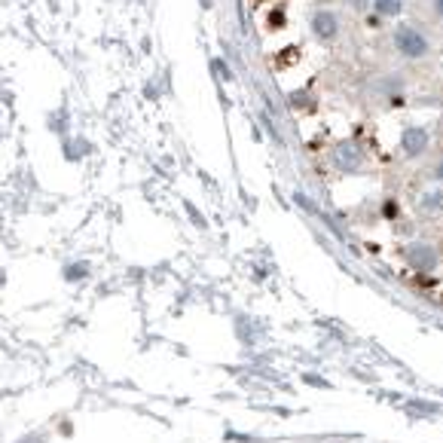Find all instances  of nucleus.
<instances>
[{"mask_svg": "<svg viewBox=\"0 0 443 443\" xmlns=\"http://www.w3.org/2000/svg\"><path fill=\"white\" fill-rule=\"evenodd\" d=\"M395 49L404 58H410V61H416V58H425L428 53H431V43H428V37L422 34L419 28H413V25H397L395 28Z\"/></svg>", "mask_w": 443, "mask_h": 443, "instance_id": "1", "label": "nucleus"}, {"mask_svg": "<svg viewBox=\"0 0 443 443\" xmlns=\"http://www.w3.org/2000/svg\"><path fill=\"white\" fill-rule=\"evenodd\" d=\"M309 28H312V37L321 40V43H333L339 37V16L333 9H315L312 16H309Z\"/></svg>", "mask_w": 443, "mask_h": 443, "instance_id": "2", "label": "nucleus"}, {"mask_svg": "<svg viewBox=\"0 0 443 443\" xmlns=\"http://www.w3.org/2000/svg\"><path fill=\"white\" fill-rule=\"evenodd\" d=\"M404 257H407V263L413 266L416 272H431V269H437V263H440L437 248H434V245H428V242H413V245H407V248H404Z\"/></svg>", "mask_w": 443, "mask_h": 443, "instance_id": "3", "label": "nucleus"}, {"mask_svg": "<svg viewBox=\"0 0 443 443\" xmlns=\"http://www.w3.org/2000/svg\"><path fill=\"white\" fill-rule=\"evenodd\" d=\"M431 147V135L425 126H407L400 132V150H404L407 159H416V156H425Z\"/></svg>", "mask_w": 443, "mask_h": 443, "instance_id": "4", "label": "nucleus"}, {"mask_svg": "<svg viewBox=\"0 0 443 443\" xmlns=\"http://www.w3.org/2000/svg\"><path fill=\"white\" fill-rule=\"evenodd\" d=\"M333 166L339 171H346V174H355L361 166H364V150L358 147V144H339V147L333 150Z\"/></svg>", "mask_w": 443, "mask_h": 443, "instance_id": "5", "label": "nucleus"}, {"mask_svg": "<svg viewBox=\"0 0 443 443\" xmlns=\"http://www.w3.org/2000/svg\"><path fill=\"white\" fill-rule=\"evenodd\" d=\"M419 211L422 214H440L443 211V190H425L419 196Z\"/></svg>", "mask_w": 443, "mask_h": 443, "instance_id": "6", "label": "nucleus"}, {"mask_svg": "<svg viewBox=\"0 0 443 443\" xmlns=\"http://www.w3.org/2000/svg\"><path fill=\"white\" fill-rule=\"evenodd\" d=\"M373 9L383 18H397L404 13V0H373Z\"/></svg>", "mask_w": 443, "mask_h": 443, "instance_id": "7", "label": "nucleus"}, {"mask_svg": "<svg viewBox=\"0 0 443 443\" xmlns=\"http://www.w3.org/2000/svg\"><path fill=\"white\" fill-rule=\"evenodd\" d=\"M89 275V263H70L65 266V278L68 282H80V278H86Z\"/></svg>", "mask_w": 443, "mask_h": 443, "instance_id": "8", "label": "nucleus"}, {"mask_svg": "<svg viewBox=\"0 0 443 443\" xmlns=\"http://www.w3.org/2000/svg\"><path fill=\"white\" fill-rule=\"evenodd\" d=\"M211 70L218 74V80H223V83H230V80H233V68L226 65L223 58H214V61H211Z\"/></svg>", "mask_w": 443, "mask_h": 443, "instance_id": "9", "label": "nucleus"}, {"mask_svg": "<svg viewBox=\"0 0 443 443\" xmlns=\"http://www.w3.org/2000/svg\"><path fill=\"white\" fill-rule=\"evenodd\" d=\"M348 6H352L355 13H364L367 6H373V0H348Z\"/></svg>", "mask_w": 443, "mask_h": 443, "instance_id": "10", "label": "nucleus"}, {"mask_svg": "<svg viewBox=\"0 0 443 443\" xmlns=\"http://www.w3.org/2000/svg\"><path fill=\"white\" fill-rule=\"evenodd\" d=\"M434 181H440V183H443V159H440V166L434 169Z\"/></svg>", "mask_w": 443, "mask_h": 443, "instance_id": "11", "label": "nucleus"}, {"mask_svg": "<svg viewBox=\"0 0 443 443\" xmlns=\"http://www.w3.org/2000/svg\"><path fill=\"white\" fill-rule=\"evenodd\" d=\"M434 13L443 18V0H434Z\"/></svg>", "mask_w": 443, "mask_h": 443, "instance_id": "12", "label": "nucleus"}, {"mask_svg": "<svg viewBox=\"0 0 443 443\" xmlns=\"http://www.w3.org/2000/svg\"><path fill=\"white\" fill-rule=\"evenodd\" d=\"M202 6H211V0H202Z\"/></svg>", "mask_w": 443, "mask_h": 443, "instance_id": "13", "label": "nucleus"}, {"mask_svg": "<svg viewBox=\"0 0 443 443\" xmlns=\"http://www.w3.org/2000/svg\"><path fill=\"white\" fill-rule=\"evenodd\" d=\"M318 4H333V0H318Z\"/></svg>", "mask_w": 443, "mask_h": 443, "instance_id": "14", "label": "nucleus"}]
</instances>
